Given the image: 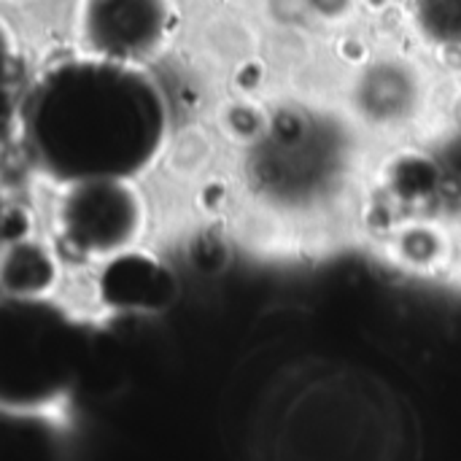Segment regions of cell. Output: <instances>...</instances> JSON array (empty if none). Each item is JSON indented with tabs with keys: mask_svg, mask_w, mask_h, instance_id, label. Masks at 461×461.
<instances>
[{
	"mask_svg": "<svg viewBox=\"0 0 461 461\" xmlns=\"http://www.w3.org/2000/svg\"><path fill=\"white\" fill-rule=\"evenodd\" d=\"M35 167L54 184L140 178L170 140V103L146 65L70 57L38 76L22 119Z\"/></svg>",
	"mask_w": 461,
	"mask_h": 461,
	"instance_id": "obj_1",
	"label": "cell"
},
{
	"mask_svg": "<svg viewBox=\"0 0 461 461\" xmlns=\"http://www.w3.org/2000/svg\"><path fill=\"white\" fill-rule=\"evenodd\" d=\"M57 189L51 224L68 257L116 262L146 238L151 205L138 178H84Z\"/></svg>",
	"mask_w": 461,
	"mask_h": 461,
	"instance_id": "obj_2",
	"label": "cell"
},
{
	"mask_svg": "<svg viewBox=\"0 0 461 461\" xmlns=\"http://www.w3.org/2000/svg\"><path fill=\"white\" fill-rule=\"evenodd\" d=\"M176 27L173 0H78L76 38L84 54L146 65Z\"/></svg>",
	"mask_w": 461,
	"mask_h": 461,
	"instance_id": "obj_3",
	"label": "cell"
},
{
	"mask_svg": "<svg viewBox=\"0 0 461 461\" xmlns=\"http://www.w3.org/2000/svg\"><path fill=\"white\" fill-rule=\"evenodd\" d=\"M346 100L365 127L381 132L405 130L427 108L429 78L413 59L381 57L354 73Z\"/></svg>",
	"mask_w": 461,
	"mask_h": 461,
	"instance_id": "obj_4",
	"label": "cell"
},
{
	"mask_svg": "<svg viewBox=\"0 0 461 461\" xmlns=\"http://www.w3.org/2000/svg\"><path fill=\"white\" fill-rule=\"evenodd\" d=\"M62 281L59 251L32 235L8 238L0 262L3 297L14 303H46Z\"/></svg>",
	"mask_w": 461,
	"mask_h": 461,
	"instance_id": "obj_5",
	"label": "cell"
},
{
	"mask_svg": "<svg viewBox=\"0 0 461 461\" xmlns=\"http://www.w3.org/2000/svg\"><path fill=\"white\" fill-rule=\"evenodd\" d=\"M419 32L440 49H461V0H416Z\"/></svg>",
	"mask_w": 461,
	"mask_h": 461,
	"instance_id": "obj_6",
	"label": "cell"
}]
</instances>
